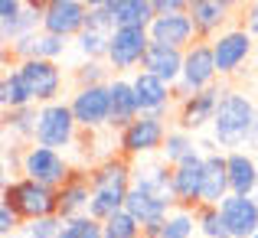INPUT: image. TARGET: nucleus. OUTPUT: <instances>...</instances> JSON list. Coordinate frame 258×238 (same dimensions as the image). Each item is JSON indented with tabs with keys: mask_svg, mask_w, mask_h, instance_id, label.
Masks as SVG:
<instances>
[{
	"mask_svg": "<svg viewBox=\"0 0 258 238\" xmlns=\"http://www.w3.org/2000/svg\"><path fill=\"white\" fill-rule=\"evenodd\" d=\"M226 167H229V189H232V196H255V189H258V160H255V153L229 150Z\"/></svg>",
	"mask_w": 258,
	"mask_h": 238,
	"instance_id": "23",
	"label": "nucleus"
},
{
	"mask_svg": "<svg viewBox=\"0 0 258 238\" xmlns=\"http://www.w3.org/2000/svg\"><path fill=\"white\" fill-rule=\"evenodd\" d=\"M101 225H105V238H144V225L124 209L114 212L111 219H105Z\"/></svg>",
	"mask_w": 258,
	"mask_h": 238,
	"instance_id": "37",
	"label": "nucleus"
},
{
	"mask_svg": "<svg viewBox=\"0 0 258 238\" xmlns=\"http://www.w3.org/2000/svg\"><path fill=\"white\" fill-rule=\"evenodd\" d=\"M134 189H144V193H151V196L176 202L173 199V167L164 163L160 157L134 163Z\"/></svg>",
	"mask_w": 258,
	"mask_h": 238,
	"instance_id": "22",
	"label": "nucleus"
},
{
	"mask_svg": "<svg viewBox=\"0 0 258 238\" xmlns=\"http://www.w3.org/2000/svg\"><path fill=\"white\" fill-rule=\"evenodd\" d=\"M147 33H151V43H164V46H173V49H189L196 43L189 13H160Z\"/></svg>",
	"mask_w": 258,
	"mask_h": 238,
	"instance_id": "20",
	"label": "nucleus"
},
{
	"mask_svg": "<svg viewBox=\"0 0 258 238\" xmlns=\"http://www.w3.org/2000/svg\"><path fill=\"white\" fill-rule=\"evenodd\" d=\"M255 238H258V232H255Z\"/></svg>",
	"mask_w": 258,
	"mask_h": 238,
	"instance_id": "48",
	"label": "nucleus"
},
{
	"mask_svg": "<svg viewBox=\"0 0 258 238\" xmlns=\"http://www.w3.org/2000/svg\"><path fill=\"white\" fill-rule=\"evenodd\" d=\"M216 78H219V69H216V56H213V43H203L196 39L189 49H183V75L173 85V98L183 101L193 92H206V88H216Z\"/></svg>",
	"mask_w": 258,
	"mask_h": 238,
	"instance_id": "6",
	"label": "nucleus"
},
{
	"mask_svg": "<svg viewBox=\"0 0 258 238\" xmlns=\"http://www.w3.org/2000/svg\"><path fill=\"white\" fill-rule=\"evenodd\" d=\"M69 108L76 114L82 131H101L111 121V92L108 85H92V88H76L69 95Z\"/></svg>",
	"mask_w": 258,
	"mask_h": 238,
	"instance_id": "10",
	"label": "nucleus"
},
{
	"mask_svg": "<svg viewBox=\"0 0 258 238\" xmlns=\"http://www.w3.org/2000/svg\"><path fill=\"white\" fill-rule=\"evenodd\" d=\"M245 147H248V150H252V153H258V118H255V124H252V134H248Z\"/></svg>",
	"mask_w": 258,
	"mask_h": 238,
	"instance_id": "44",
	"label": "nucleus"
},
{
	"mask_svg": "<svg viewBox=\"0 0 258 238\" xmlns=\"http://www.w3.org/2000/svg\"><path fill=\"white\" fill-rule=\"evenodd\" d=\"M4 202L20 215L23 222H36V219H49L59 215V193L43 183L30 180V176H17V180L4 183Z\"/></svg>",
	"mask_w": 258,
	"mask_h": 238,
	"instance_id": "3",
	"label": "nucleus"
},
{
	"mask_svg": "<svg viewBox=\"0 0 258 238\" xmlns=\"http://www.w3.org/2000/svg\"><path fill=\"white\" fill-rule=\"evenodd\" d=\"M79 134H82V127H79L69 101H52V105L39 108V114H36V140H33V144H43V147H52V150L66 153V147H76Z\"/></svg>",
	"mask_w": 258,
	"mask_h": 238,
	"instance_id": "5",
	"label": "nucleus"
},
{
	"mask_svg": "<svg viewBox=\"0 0 258 238\" xmlns=\"http://www.w3.org/2000/svg\"><path fill=\"white\" fill-rule=\"evenodd\" d=\"M23 225H26V222L20 219L17 212H13V209L7 206V202H0V235H4V238L20 235V232H23Z\"/></svg>",
	"mask_w": 258,
	"mask_h": 238,
	"instance_id": "40",
	"label": "nucleus"
},
{
	"mask_svg": "<svg viewBox=\"0 0 258 238\" xmlns=\"http://www.w3.org/2000/svg\"><path fill=\"white\" fill-rule=\"evenodd\" d=\"M203 170H206V153L196 150L183 163L173 167V199L180 209L203 206Z\"/></svg>",
	"mask_w": 258,
	"mask_h": 238,
	"instance_id": "13",
	"label": "nucleus"
},
{
	"mask_svg": "<svg viewBox=\"0 0 258 238\" xmlns=\"http://www.w3.org/2000/svg\"><path fill=\"white\" fill-rule=\"evenodd\" d=\"M252 49H255V36L248 30H242L239 23L229 26L226 33H219V36L213 39V56H216V69H219V75L232 78L235 72L248 62Z\"/></svg>",
	"mask_w": 258,
	"mask_h": 238,
	"instance_id": "11",
	"label": "nucleus"
},
{
	"mask_svg": "<svg viewBox=\"0 0 258 238\" xmlns=\"http://www.w3.org/2000/svg\"><path fill=\"white\" fill-rule=\"evenodd\" d=\"M134 82V95H138V108L141 114H154V118H167V114L176 108V98H173V85H167L164 78L151 75V72H134L131 75Z\"/></svg>",
	"mask_w": 258,
	"mask_h": 238,
	"instance_id": "14",
	"label": "nucleus"
},
{
	"mask_svg": "<svg viewBox=\"0 0 258 238\" xmlns=\"http://www.w3.org/2000/svg\"><path fill=\"white\" fill-rule=\"evenodd\" d=\"M167 134H170V127H167V118H154V114H141L138 121H131V124L124 127V131L118 134V140H114V150L121 153V157L127 160H147L160 150H164V140Z\"/></svg>",
	"mask_w": 258,
	"mask_h": 238,
	"instance_id": "4",
	"label": "nucleus"
},
{
	"mask_svg": "<svg viewBox=\"0 0 258 238\" xmlns=\"http://www.w3.org/2000/svg\"><path fill=\"white\" fill-rule=\"evenodd\" d=\"M72 163L62 150H52V147H43V144H30L23 153V176L43 183L49 189H59L66 180L72 176Z\"/></svg>",
	"mask_w": 258,
	"mask_h": 238,
	"instance_id": "8",
	"label": "nucleus"
},
{
	"mask_svg": "<svg viewBox=\"0 0 258 238\" xmlns=\"http://www.w3.org/2000/svg\"><path fill=\"white\" fill-rule=\"evenodd\" d=\"M258 118V105L248 98L245 92H235V88H222V98L219 108H216V118H213V140L219 144V150H239L245 147L248 134H252V124Z\"/></svg>",
	"mask_w": 258,
	"mask_h": 238,
	"instance_id": "2",
	"label": "nucleus"
},
{
	"mask_svg": "<svg viewBox=\"0 0 258 238\" xmlns=\"http://www.w3.org/2000/svg\"><path fill=\"white\" fill-rule=\"evenodd\" d=\"M10 238H26V235H23V232H20V235H10Z\"/></svg>",
	"mask_w": 258,
	"mask_h": 238,
	"instance_id": "46",
	"label": "nucleus"
},
{
	"mask_svg": "<svg viewBox=\"0 0 258 238\" xmlns=\"http://www.w3.org/2000/svg\"><path fill=\"white\" fill-rule=\"evenodd\" d=\"M114 4H118V0H85L88 10H114Z\"/></svg>",
	"mask_w": 258,
	"mask_h": 238,
	"instance_id": "43",
	"label": "nucleus"
},
{
	"mask_svg": "<svg viewBox=\"0 0 258 238\" xmlns=\"http://www.w3.org/2000/svg\"><path fill=\"white\" fill-rule=\"evenodd\" d=\"M59 238H105V225L95 215H76V219H62Z\"/></svg>",
	"mask_w": 258,
	"mask_h": 238,
	"instance_id": "36",
	"label": "nucleus"
},
{
	"mask_svg": "<svg viewBox=\"0 0 258 238\" xmlns=\"http://www.w3.org/2000/svg\"><path fill=\"white\" fill-rule=\"evenodd\" d=\"M173 209H176V202L160 199V196H151V193H144V189H134V186H131L127 202H124V212H131L144 228H147V225H157V222L167 219Z\"/></svg>",
	"mask_w": 258,
	"mask_h": 238,
	"instance_id": "25",
	"label": "nucleus"
},
{
	"mask_svg": "<svg viewBox=\"0 0 258 238\" xmlns=\"http://www.w3.org/2000/svg\"><path fill=\"white\" fill-rule=\"evenodd\" d=\"M141 69L164 78L167 85H176L183 75V49H173V46H164V43H151Z\"/></svg>",
	"mask_w": 258,
	"mask_h": 238,
	"instance_id": "24",
	"label": "nucleus"
},
{
	"mask_svg": "<svg viewBox=\"0 0 258 238\" xmlns=\"http://www.w3.org/2000/svg\"><path fill=\"white\" fill-rule=\"evenodd\" d=\"M226 196H232V189H229L226 153L213 150V153H206V170H203V202H206V206H219Z\"/></svg>",
	"mask_w": 258,
	"mask_h": 238,
	"instance_id": "26",
	"label": "nucleus"
},
{
	"mask_svg": "<svg viewBox=\"0 0 258 238\" xmlns=\"http://www.w3.org/2000/svg\"><path fill=\"white\" fill-rule=\"evenodd\" d=\"M111 78H114V72H111L108 62H79L76 69H72V82H76V88L108 85Z\"/></svg>",
	"mask_w": 258,
	"mask_h": 238,
	"instance_id": "35",
	"label": "nucleus"
},
{
	"mask_svg": "<svg viewBox=\"0 0 258 238\" xmlns=\"http://www.w3.org/2000/svg\"><path fill=\"white\" fill-rule=\"evenodd\" d=\"M23 10H26V0H0V23L20 17Z\"/></svg>",
	"mask_w": 258,
	"mask_h": 238,
	"instance_id": "42",
	"label": "nucleus"
},
{
	"mask_svg": "<svg viewBox=\"0 0 258 238\" xmlns=\"http://www.w3.org/2000/svg\"><path fill=\"white\" fill-rule=\"evenodd\" d=\"M36 114H39V105L4 111V137L13 140V144L30 147L36 140Z\"/></svg>",
	"mask_w": 258,
	"mask_h": 238,
	"instance_id": "28",
	"label": "nucleus"
},
{
	"mask_svg": "<svg viewBox=\"0 0 258 238\" xmlns=\"http://www.w3.org/2000/svg\"><path fill=\"white\" fill-rule=\"evenodd\" d=\"M189 20H193L196 39H203V43H213L219 33H226L229 26H235L232 7H226L222 0H196V4L189 7Z\"/></svg>",
	"mask_w": 258,
	"mask_h": 238,
	"instance_id": "17",
	"label": "nucleus"
},
{
	"mask_svg": "<svg viewBox=\"0 0 258 238\" xmlns=\"http://www.w3.org/2000/svg\"><path fill=\"white\" fill-rule=\"evenodd\" d=\"M222 4H226V7H232V10H235V7H242L245 0H222Z\"/></svg>",
	"mask_w": 258,
	"mask_h": 238,
	"instance_id": "45",
	"label": "nucleus"
},
{
	"mask_svg": "<svg viewBox=\"0 0 258 238\" xmlns=\"http://www.w3.org/2000/svg\"><path fill=\"white\" fill-rule=\"evenodd\" d=\"M151 49V33L147 30H114L111 43H108V59L114 75H127V72H141L144 56Z\"/></svg>",
	"mask_w": 258,
	"mask_h": 238,
	"instance_id": "9",
	"label": "nucleus"
},
{
	"mask_svg": "<svg viewBox=\"0 0 258 238\" xmlns=\"http://www.w3.org/2000/svg\"><path fill=\"white\" fill-rule=\"evenodd\" d=\"M59 193V219H76L85 215L92 206V180H88V167H76L72 176L56 189Z\"/></svg>",
	"mask_w": 258,
	"mask_h": 238,
	"instance_id": "19",
	"label": "nucleus"
},
{
	"mask_svg": "<svg viewBox=\"0 0 258 238\" xmlns=\"http://www.w3.org/2000/svg\"><path fill=\"white\" fill-rule=\"evenodd\" d=\"M36 30H43V13H36V10H30V7H26L20 17L4 20V23H0V39L10 46V43H17V39L36 33Z\"/></svg>",
	"mask_w": 258,
	"mask_h": 238,
	"instance_id": "32",
	"label": "nucleus"
},
{
	"mask_svg": "<svg viewBox=\"0 0 258 238\" xmlns=\"http://www.w3.org/2000/svg\"><path fill=\"white\" fill-rule=\"evenodd\" d=\"M66 52H69V39L52 36V33H46V30H36V33H30V36H23V39L7 46V59H13V62H26V59L59 62Z\"/></svg>",
	"mask_w": 258,
	"mask_h": 238,
	"instance_id": "16",
	"label": "nucleus"
},
{
	"mask_svg": "<svg viewBox=\"0 0 258 238\" xmlns=\"http://www.w3.org/2000/svg\"><path fill=\"white\" fill-rule=\"evenodd\" d=\"M85 20H88L85 0H52L43 10V30L62 39H76L85 30Z\"/></svg>",
	"mask_w": 258,
	"mask_h": 238,
	"instance_id": "15",
	"label": "nucleus"
},
{
	"mask_svg": "<svg viewBox=\"0 0 258 238\" xmlns=\"http://www.w3.org/2000/svg\"><path fill=\"white\" fill-rule=\"evenodd\" d=\"M76 49L79 56H82V62H105L108 59V43H111V36H105V33H95V30H82L76 39Z\"/></svg>",
	"mask_w": 258,
	"mask_h": 238,
	"instance_id": "33",
	"label": "nucleus"
},
{
	"mask_svg": "<svg viewBox=\"0 0 258 238\" xmlns=\"http://www.w3.org/2000/svg\"><path fill=\"white\" fill-rule=\"evenodd\" d=\"M239 26H242V30H248L258 39V0H245L242 17H239Z\"/></svg>",
	"mask_w": 258,
	"mask_h": 238,
	"instance_id": "41",
	"label": "nucleus"
},
{
	"mask_svg": "<svg viewBox=\"0 0 258 238\" xmlns=\"http://www.w3.org/2000/svg\"><path fill=\"white\" fill-rule=\"evenodd\" d=\"M111 13L118 30H151V23L157 20L154 0H118Z\"/></svg>",
	"mask_w": 258,
	"mask_h": 238,
	"instance_id": "27",
	"label": "nucleus"
},
{
	"mask_svg": "<svg viewBox=\"0 0 258 238\" xmlns=\"http://www.w3.org/2000/svg\"><path fill=\"white\" fill-rule=\"evenodd\" d=\"M59 228H62V219H59V215H49V219L26 222L23 235L26 238H59Z\"/></svg>",
	"mask_w": 258,
	"mask_h": 238,
	"instance_id": "38",
	"label": "nucleus"
},
{
	"mask_svg": "<svg viewBox=\"0 0 258 238\" xmlns=\"http://www.w3.org/2000/svg\"><path fill=\"white\" fill-rule=\"evenodd\" d=\"M108 92H111V127L114 134H121L131 121L141 118V108H138V95H134V82L127 75H114L108 82Z\"/></svg>",
	"mask_w": 258,
	"mask_h": 238,
	"instance_id": "21",
	"label": "nucleus"
},
{
	"mask_svg": "<svg viewBox=\"0 0 258 238\" xmlns=\"http://www.w3.org/2000/svg\"><path fill=\"white\" fill-rule=\"evenodd\" d=\"M13 69L23 75L26 88H30L33 101H36L39 108L52 105V101H62L59 95H62V88H66V72H62V65H59V62L26 59V62H13Z\"/></svg>",
	"mask_w": 258,
	"mask_h": 238,
	"instance_id": "7",
	"label": "nucleus"
},
{
	"mask_svg": "<svg viewBox=\"0 0 258 238\" xmlns=\"http://www.w3.org/2000/svg\"><path fill=\"white\" fill-rule=\"evenodd\" d=\"M85 30H95V33H105V36H111V33L118 30V23H114V13H111V10H88Z\"/></svg>",
	"mask_w": 258,
	"mask_h": 238,
	"instance_id": "39",
	"label": "nucleus"
},
{
	"mask_svg": "<svg viewBox=\"0 0 258 238\" xmlns=\"http://www.w3.org/2000/svg\"><path fill=\"white\" fill-rule=\"evenodd\" d=\"M196 238H203V235H196Z\"/></svg>",
	"mask_w": 258,
	"mask_h": 238,
	"instance_id": "47",
	"label": "nucleus"
},
{
	"mask_svg": "<svg viewBox=\"0 0 258 238\" xmlns=\"http://www.w3.org/2000/svg\"><path fill=\"white\" fill-rule=\"evenodd\" d=\"M196 150H200V144L193 140V134L183 131V127H170V134H167V140H164V150H160V160L176 167V163H183Z\"/></svg>",
	"mask_w": 258,
	"mask_h": 238,
	"instance_id": "31",
	"label": "nucleus"
},
{
	"mask_svg": "<svg viewBox=\"0 0 258 238\" xmlns=\"http://www.w3.org/2000/svg\"><path fill=\"white\" fill-rule=\"evenodd\" d=\"M88 180H92V206H88V215L105 222L114 212L124 209L127 193L134 186V160L121 157V153H108V157H101L98 163L88 167Z\"/></svg>",
	"mask_w": 258,
	"mask_h": 238,
	"instance_id": "1",
	"label": "nucleus"
},
{
	"mask_svg": "<svg viewBox=\"0 0 258 238\" xmlns=\"http://www.w3.org/2000/svg\"><path fill=\"white\" fill-rule=\"evenodd\" d=\"M193 212H196V235H203V238H232L229 228H226V219H222L219 206H206V202H203Z\"/></svg>",
	"mask_w": 258,
	"mask_h": 238,
	"instance_id": "34",
	"label": "nucleus"
},
{
	"mask_svg": "<svg viewBox=\"0 0 258 238\" xmlns=\"http://www.w3.org/2000/svg\"><path fill=\"white\" fill-rule=\"evenodd\" d=\"M219 212L232 238H255L258 232V202L255 196H226L219 202Z\"/></svg>",
	"mask_w": 258,
	"mask_h": 238,
	"instance_id": "18",
	"label": "nucleus"
},
{
	"mask_svg": "<svg viewBox=\"0 0 258 238\" xmlns=\"http://www.w3.org/2000/svg\"><path fill=\"white\" fill-rule=\"evenodd\" d=\"M30 105H36V101H33L23 75L10 65V72H4V78H0V108L13 111V108H30Z\"/></svg>",
	"mask_w": 258,
	"mask_h": 238,
	"instance_id": "30",
	"label": "nucleus"
},
{
	"mask_svg": "<svg viewBox=\"0 0 258 238\" xmlns=\"http://www.w3.org/2000/svg\"><path fill=\"white\" fill-rule=\"evenodd\" d=\"M219 98H222V85L206 88V92H193L183 101H176V108H173L176 127H183V131H189V134H200V131H206V127H213Z\"/></svg>",
	"mask_w": 258,
	"mask_h": 238,
	"instance_id": "12",
	"label": "nucleus"
},
{
	"mask_svg": "<svg viewBox=\"0 0 258 238\" xmlns=\"http://www.w3.org/2000/svg\"><path fill=\"white\" fill-rule=\"evenodd\" d=\"M144 238H196V212L176 206L167 219L157 222V225H147Z\"/></svg>",
	"mask_w": 258,
	"mask_h": 238,
	"instance_id": "29",
	"label": "nucleus"
}]
</instances>
